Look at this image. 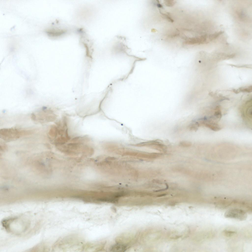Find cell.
<instances>
[{
  "mask_svg": "<svg viewBox=\"0 0 252 252\" xmlns=\"http://www.w3.org/2000/svg\"><path fill=\"white\" fill-rule=\"evenodd\" d=\"M223 233L227 237L231 236L236 233L235 232L227 230H224Z\"/></svg>",
  "mask_w": 252,
  "mask_h": 252,
  "instance_id": "7",
  "label": "cell"
},
{
  "mask_svg": "<svg viewBox=\"0 0 252 252\" xmlns=\"http://www.w3.org/2000/svg\"><path fill=\"white\" fill-rule=\"evenodd\" d=\"M31 132L15 128H3L0 130V138L6 142H11L18 139L23 136L30 134Z\"/></svg>",
  "mask_w": 252,
  "mask_h": 252,
  "instance_id": "1",
  "label": "cell"
},
{
  "mask_svg": "<svg viewBox=\"0 0 252 252\" xmlns=\"http://www.w3.org/2000/svg\"><path fill=\"white\" fill-rule=\"evenodd\" d=\"M252 100H250L246 103L245 106V114L249 120L252 119Z\"/></svg>",
  "mask_w": 252,
  "mask_h": 252,
  "instance_id": "6",
  "label": "cell"
},
{
  "mask_svg": "<svg viewBox=\"0 0 252 252\" xmlns=\"http://www.w3.org/2000/svg\"><path fill=\"white\" fill-rule=\"evenodd\" d=\"M58 129L56 126H51L48 133V136L50 139L53 140L56 138L58 134Z\"/></svg>",
  "mask_w": 252,
  "mask_h": 252,
  "instance_id": "5",
  "label": "cell"
},
{
  "mask_svg": "<svg viewBox=\"0 0 252 252\" xmlns=\"http://www.w3.org/2000/svg\"><path fill=\"white\" fill-rule=\"evenodd\" d=\"M181 143V144L183 146H189L190 144V142H182Z\"/></svg>",
  "mask_w": 252,
  "mask_h": 252,
  "instance_id": "9",
  "label": "cell"
},
{
  "mask_svg": "<svg viewBox=\"0 0 252 252\" xmlns=\"http://www.w3.org/2000/svg\"><path fill=\"white\" fill-rule=\"evenodd\" d=\"M126 249L127 247L125 245L118 243L113 245L111 247L110 251L112 252H125Z\"/></svg>",
  "mask_w": 252,
  "mask_h": 252,
  "instance_id": "4",
  "label": "cell"
},
{
  "mask_svg": "<svg viewBox=\"0 0 252 252\" xmlns=\"http://www.w3.org/2000/svg\"><path fill=\"white\" fill-rule=\"evenodd\" d=\"M239 90L242 92H250L252 91V86H251L247 88H240Z\"/></svg>",
  "mask_w": 252,
  "mask_h": 252,
  "instance_id": "8",
  "label": "cell"
},
{
  "mask_svg": "<svg viewBox=\"0 0 252 252\" xmlns=\"http://www.w3.org/2000/svg\"><path fill=\"white\" fill-rule=\"evenodd\" d=\"M224 216L226 218L244 220L246 219L247 214L242 209L234 208L227 211L225 213Z\"/></svg>",
  "mask_w": 252,
  "mask_h": 252,
  "instance_id": "3",
  "label": "cell"
},
{
  "mask_svg": "<svg viewBox=\"0 0 252 252\" xmlns=\"http://www.w3.org/2000/svg\"><path fill=\"white\" fill-rule=\"evenodd\" d=\"M31 117L33 121L41 123L51 122L56 118V116L52 111L47 109L46 107L32 113Z\"/></svg>",
  "mask_w": 252,
  "mask_h": 252,
  "instance_id": "2",
  "label": "cell"
},
{
  "mask_svg": "<svg viewBox=\"0 0 252 252\" xmlns=\"http://www.w3.org/2000/svg\"><path fill=\"white\" fill-rule=\"evenodd\" d=\"M166 195V194H161V195H158V197L162 196H164L165 195Z\"/></svg>",
  "mask_w": 252,
  "mask_h": 252,
  "instance_id": "10",
  "label": "cell"
}]
</instances>
